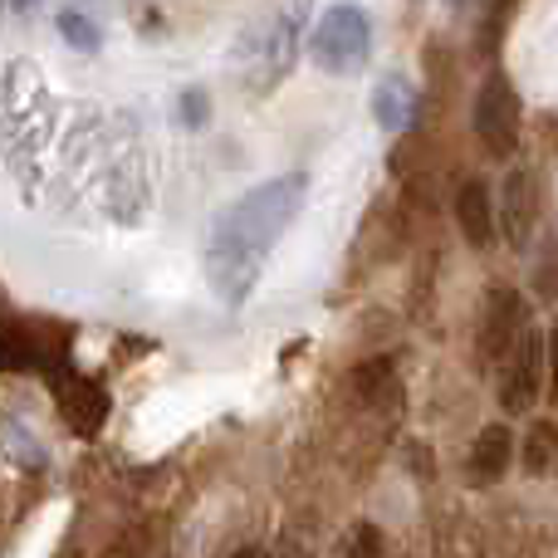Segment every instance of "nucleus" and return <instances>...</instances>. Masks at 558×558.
Here are the masks:
<instances>
[{"label": "nucleus", "instance_id": "f3484780", "mask_svg": "<svg viewBox=\"0 0 558 558\" xmlns=\"http://www.w3.org/2000/svg\"><path fill=\"white\" fill-rule=\"evenodd\" d=\"M549 343V387H554V402H558V324H554V333L544 338Z\"/></svg>", "mask_w": 558, "mask_h": 558}, {"label": "nucleus", "instance_id": "7ed1b4c3", "mask_svg": "<svg viewBox=\"0 0 558 558\" xmlns=\"http://www.w3.org/2000/svg\"><path fill=\"white\" fill-rule=\"evenodd\" d=\"M367 49H373V25L357 5H328L308 39V54L324 74H357L367 64Z\"/></svg>", "mask_w": 558, "mask_h": 558}, {"label": "nucleus", "instance_id": "4468645a", "mask_svg": "<svg viewBox=\"0 0 558 558\" xmlns=\"http://www.w3.org/2000/svg\"><path fill=\"white\" fill-rule=\"evenodd\" d=\"M554 456H558V432H554V426H534V436H530V471H549Z\"/></svg>", "mask_w": 558, "mask_h": 558}, {"label": "nucleus", "instance_id": "2eb2a0df", "mask_svg": "<svg viewBox=\"0 0 558 558\" xmlns=\"http://www.w3.org/2000/svg\"><path fill=\"white\" fill-rule=\"evenodd\" d=\"M0 367H5V373L29 367V343L20 333H0Z\"/></svg>", "mask_w": 558, "mask_h": 558}, {"label": "nucleus", "instance_id": "39448f33", "mask_svg": "<svg viewBox=\"0 0 558 558\" xmlns=\"http://www.w3.org/2000/svg\"><path fill=\"white\" fill-rule=\"evenodd\" d=\"M520 338H524V299L514 294V289H495L490 304H485L481 333H475V357H481V367L505 363Z\"/></svg>", "mask_w": 558, "mask_h": 558}, {"label": "nucleus", "instance_id": "a211bd4d", "mask_svg": "<svg viewBox=\"0 0 558 558\" xmlns=\"http://www.w3.org/2000/svg\"><path fill=\"white\" fill-rule=\"evenodd\" d=\"M446 5H465V0H446Z\"/></svg>", "mask_w": 558, "mask_h": 558}, {"label": "nucleus", "instance_id": "0eeeda50", "mask_svg": "<svg viewBox=\"0 0 558 558\" xmlns=\"http://www.w3.org/2000/svg\"><path fill=\"white\" fill-rule=\"evenodd\" d=\"M495 216H500L505 226V241L510 245H524L534 231V182L524 167H510V177H505L500 186V206H495Z\"/></svg>", "mask_w": 558, "mask_h": 558}, {"label": "nucleus", "instance_id": "9b49d317", "mask_svg": "<svg viewBox=\"0 0 558 558\" xmlns=\"http://www.w3.org/2000/svg\"><path fill=\"white\" fill-rule=\"evenodd\" d=\"M456 221H461V235L475 245V251H485V245L495 241V202L481 182L461 186V196H456Z\"/></svg>", "mask_w": 558, "mask_h": 558}, {"label": "nucleus", "instance_id": "6e6552de", "mask_svg": "<svg viewBox=\"0 0 558 558\" xmlns=\"http://www.w3.org/2000/svg\"><path fill=\"white\" fill-rule=\"evenodd\" d=\"M59 412H64V422L74 426L78 436H94L98 426L108 422V392L98 383H88V377H69Z\"/></svg>", "mask_w": 558, "mask_h": 558}, {"label": "nucleus", "instance_id": "f257e3e1", "mask_svg": "<svg viewBox=\"0 0 558 558\" xmlns=\"http://www.w3.org/2000/svg\"><path fill=\"white\" fill-rule=\"evenodd\" d=\"M304 196H308V177L284 172L251 186L241 202L226 206L211 221V235H206V279H211L221 304H245L251 299L260 265L270 260L279 235L294 226Z\"/></svg>", "mask_w": 558, "mask_h": 558}, {"label": "nucleus", "instance_id": "20e7f679", "mask_svg": "<svg viewBox=\"0 0 558 558\" xmlns=\"http://www.w3.org/2000/svg\"><path fill=\"white\" fill-rule=\"evenodd\" d=\"M544 373H549V343H544L539 333H524L520 343L510 348L505 373H500L505 412H510V416L534 412V402H539V392H544Z\"/></svg>", "mask_w": 558, "mask_h": 558}, {"label": "nucleus", "instance_id": "9d476101", "mask_svg": "<svg viewBox=\"0 0 558 558\" xmlns=\"http://www.w3.org/2000/svg\"><path fill=\"white\" fill-rule=\"evenodd\" d=\"M510 461H514V436H510V426H485V432L475 436V446H471V481H475V485L500 481V475L510 471Z\"/></svg>", "mask_w": 558, "mask_h": 558}, {"label": "nucleus", "instance_id": "dca6fc26", "mask_svg": "<svg viewBox=\"0 0 558 558\" xmlns=\"http://www.w3.org/2000/svg\"><path fill=\"white\" fill-rule=\"evenodd\" d=\"M182 118H186V123H192V128H202V123H206V98L196 94V88L182 98Z\"/></svg>", "mask_w": 558, "mask_h": 558}, {"label": "nucleus", "instance_id": "f8f14e48", "mask_svg": "<svg viewBox=\"0 0 558 558\" xmlns=\"http://www.w3.org/2000/svg\"><path fill=\"white\" fill-rule=\"evenodd\" d=\"M387 387H392V363H387V357H367V363H357V373H353L357 402H377Z\"/></svg>", "mask_w": 558, "mask_h": 558}, {"label": "nucleus", "instance_id": "ddd939ff", "mask_svg": "<svg viewBox=\"0 0 558 558\" xmlns=\"http://www.w3.org/2000/svg\"><path fill=\"white\" fill-rule=\"evenodd\" d=\"M54 25H59V35H64L74 49H84V54H94V49L104 45V35H98V25L84 15V10H59V15H54Z\"/></svg>", "mask_w": 558, "mask_h": 558}, {"label": "nucleus", "instance_id": "f03ea898", "mask_svg": "<svg viewBox=\"0 0 558 558\" xmlns=\"http://www.w3.org/2000/svg\"><path fill=\"white\" fill-rule=\"evenodd\" d=\"M304 20H308V0H279L270 15L245 35V84L255 94H270L279 78L294 69L299 59V39H304Z\"/></svg>", "mask_w": 558, "mask_h": 558}, {"label": "nucleus", "instance_id": "423d86ee", "mask_svg": "<svg viewBox=\"0 0 558 558\" xmlns=\"http://www.w3.org/2000/svg\"><path fill=\"white\" fill-rule=\"evenodd\" d=\"M475 133L500 157H510L514 143H520V98H514V88L505 78H490L481 88V98H475Z\"/></svg>", "mask_w": 558, "mask_h": 558}, {"label": "nucleus", "instance_id": "1a4fd4ad", "mask_svg": "<svg viewBox=\"0 0 558 558\" xmlns=\"http://www.w3.org/2000/svg\"><path fill=\"white\" fill-rule=\"evenodd\" d=\"M373 118H377V128H387V133H407V128H412V118H416V88L407 84L402 74L377 78Z\"/></svg>", "mask_w": 558, "mask_h": 558}]
</instances>
